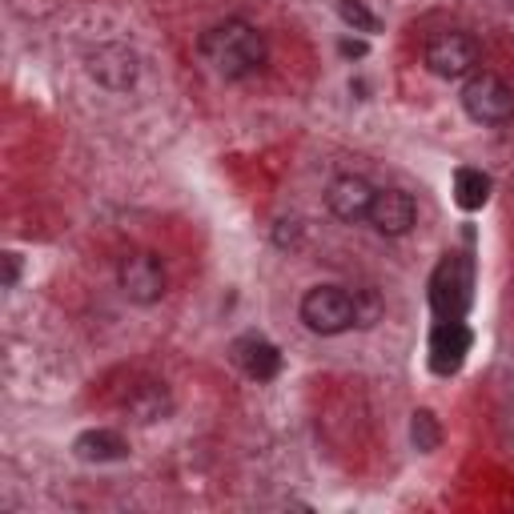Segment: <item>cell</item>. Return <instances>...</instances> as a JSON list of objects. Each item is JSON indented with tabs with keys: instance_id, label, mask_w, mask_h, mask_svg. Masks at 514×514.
<instances>
[{
	"instance_id": "ac0fdd59",
	"label": "cell",
	"mask_w": 514,
	"mask_h": 514,
	"mask_svg": "<svg viewBox=\"0 0 514 514\" xmlns=\"http://www.w3.org/2000/svg\"><path fill=\"white\" fill-rule=\"evenodd\" d=\"M17 274H21V257L5 253V286H17Z\"/></svg>"
},
{
	"instance_id": "2e32d148",
	"label": "cell",
	"mask_w": 514,
	"mask_h": 514,
	"mask_svg": "<svg viewBox=\"0 0 514 514\" xmlns=\"http://www.w3.org/2000/svg\"><path fill=\"white\" fill-rule=\"evenodd\" d=\"M338 17L354 29V33H378L382 25H378V17L362 5V0H338Z\"/></svg>"
},
{
	"instance_id": "52a82bcc",
	"label": "cell",
	"mask_w": 514,
	"mask_h": 514,
	"mask_svg": "<svg viewBox=\"0 0 514 514\" xmlns=\"http://www.w3.org/2000/svg\"><path fill=\"white\" fill-rule=\"evenodd\" d=\"M89 73H93V81H101L105 89H113V93H125V89H133L137 85V53L129 49V45H101V49H93L89 53Z\"/></svg>"
},
{
	"instance_id": "9a60e30c",
	"label": "cell",
	"mask_w": 514,
	"mask_h": 514,
	"mask_svg": "<svg viewBox=\"0 0 514 514\" xmlns=\"http://www.w3.org/2000/svg\"><path fill=\"white\" fill-rule=\"evenodd\" d=\"M410 438H414V446H418L422 454L438 450V442H442V426H438V418H434L430 410H418V414H414V422H410Z\"/></svg>"
},
{
	"instance_id": "30bf717a",
	"label": "cell",
	"mask_w": 514,
	"mask_h": 514,
	"mask_svg": "<svg viewBox=\"0 0 514 514\" xmlns=\"http://www.w3.org/2000/svg\"><path fill=\"white\" fill-rule=\"evenodd\" d=\"M470 350V330L462 322H442L430 338V366L434 374H454Z\"/></svg>"
},
{
	"instance_id": "8992f818",
	"label": "cell",
	"mask_w": 514,
	"mask_h": 514,
	"mask_svg": "<svg viewBox=\"0 0 514 514\" xmlns=\"http://www.w3.org/2000/svg\"><path fill=\"white\" fill-rule=\"evenodd\" d=\"M434 310L442 322H462V310L470 302V262L462 257H446L434 274V294H430Z\"/></svg>"
},
{
	"instance_id": "9c48e42d",
	"label": "cell",
	"mask_w": 514,
	"mask_h": 514,
	"mask_svg": "<svg viewBox=\"0 0 514 514\" xmlns=\"http://www.w3.org/2000/svg\"><path fill=\"white\" fill-rule=\"evenodd\" d=\"M374 193H378V189H370V181H362V177H338V181L326 189V205H330V213H334L338 221L358 225V221L370 217Z\"/></svg>"
},
{
	"instance_id": "7a4b0ae2",
	"label": "cell",
	"mask_w": 514,
	"mask_h": 514,
	"mask_svg": "<svg viewBox=\"0 0 514 514\" xmlns=\"http://www.w3.org/2000/svg\"><path fill=\"white\" fill-rule=\"evenodd\" d=\"M422 61L434 77L442 81H458V77H470L482 61V45L470 37V33H458V29H446V33H434L422 49Z\"/></svg>"
},
{
	"instance_id": "6da1fadb",
	"label": "cell",
	"mask_w": 514,
	"mask_h": 514,
	"mask_svg": "<svg viewBox=\"0 0 514 514\" xmlns=\"http://www.w3.org/2000/svg\"><path fill=\"white\" fill-rule=\"evenodd\" d=\"M201 57L225 81H241L266 65V37L245 21H225L201 37Z\"/></svg>"
},
{
	"instance_id": "8fae6325",
	"label": "cell",
	"mask_w": 514,
	"mask_h": 514,
	"mask_svg": "<svg viewBox=\"0 0 514 514\" xmlns=\"http://www.w3.org/2000/svg\"><path fill=\"white\" fill-rule=\"evenodd\" d=\"M233 358H237L241 370H245L249 378H257V382H270V378L282 370V354H278V346H270L266 338H245V342H237V346H233Z\"/></svg>"
},
{
	"instance_id": "5b68a950",
	"label": "cell",
	"mask_w": 514,
	"mask_h": 514,
	"mask_svg": "<svg viewBox=\"0 0 514 514\" xmlns=\"http://www.w3.org/2000/svg\"><path fill=\"white\" fill-rule=\"evenodd\" d=\"M117 282H121V294L129 302H137V306H153V302L165 298V266L157 262L153 253H145V249L121 257Z\"/></svg>"
},
{
	"instance_id": "ffe728a7",
	"label": "cell",
	"mask_w": 514,
	"mask_h": 514,
	"mask_svg": "<svg viewBox=\"0 0 514 514\" xmlns=\"http://www.w3.org/2000/svg\"><path fill=\"white\" fill-rule=\"evenodd\" d=\"M502 5H506V9H514V0H502Z\"/></svg>"
},
{
	"instance_id": "e0dca14e",
	"label": "cell",
	"mask_w": 514,
	"mask_h": 514,
	"mask_svg": "<svg viewBox=\"0 0 514 514\" xmlns=\"http://www.w3.org/2000/svg\"><path fill=\"white\" fill-rule=\"evenodd\" d=\"M354 318L358 326H374L382 318V298L374 290H354Z\"/></svg>"
},
{
	"instance_id": "4fadbf2b",
	"label": "cell",
	"mask_w": 514,
	"mask_h": 514,
	"mask_svg": "<svg viewBox=\"0 0 514 514\" xmlns=\"http://www.w3.org/2000/svg\"><path fill=\"white\" fill-rule=\"evenodd\" d=\"M125 406H129V414H133L137 422H161V418H169L173 398H169V390H165V386L145 382V386H137V390H133V398H129Z\"/></svg>"
},
{
	"instance_id": "3957f363",
	"label": "cell",
	"mask_w": 514,
	"mask_h": 514,
	"mask_svg": "<svg viewBox=\"0 0 514 514\" xmlns=\"http://www.w3.org/2000/svg\"><path fill=\"white\" fill-rule=\"evenodd\" d=\"M462 109L478 125H506L514 117V89L498 73H470L462 85Z\"/></svg>"
},
{
	"instance_id": "5bb4252c",
	"label": "cell",
	"mask_w": 514,
	"mask_h": 514,
	"mask_svg": "<svg viewBox=\"0 0 514 514\" xmlns=\"http://www.w3.org/2000/svg\"><path fill=\"white\" fill-rule=\"evenodd\" d=\"M490 197V177L482 169H458L454 173V201L462 209H482Z\"/></svg>"
},
{
	"instance_id": "ba28073f",
	"label": "cell",
	"mask_w": 514,
	"mask_h": 514,
	"mask_svg": "<svg viewBox=\"0 0 514 514\" xmlns=\"http://www.w3.org/2000/svg\"><path fill=\"white\" fill-rule=\"evenodd\" d=\"M382 237H402L414 229L418 221V205L410 193L402 189H378L374 193V205H370V217H366Z\"/></svg>"
},
{
	"instance_id": "d6986e66",
	"label": "cell",
	"mask_w": 514,
	"mask_h": 514,
	"mask_svg": "<svg viewBox=\"0 0 514 514\" xmlns=\"http://www.w3.org/2000/svg\"><path fill=\"white\" fill-rule=\"evenodd\" d=\"M342 53L346 57H366V41H342Z\"/></svg>"
},
{
	"instance_id": "7c38bea8",
	"label": "cell",
	"mask_w": 514,
	"mask_h": 514,
	"mask_svg": "<svg viewBox=\"0 0 514 514\" xmlns=\"http://www.w3.org/2000/svg\"><path fill=\"white\" fill-rule=\"evenodd\" d=\"M73 450H77L81 462H121V458H129V442L117 430H85Z\"/></svg>"
},
{
	"instance_id": "277c9868",
	"label": "cell",
	"mask_w": 514,
	"mask_h": 514,
	"mask_svg": "<svg viewBox=\"0 0 514 514\" xmlns=\"http://www.w3.org/2000/svg\"><path fill=\"white\" fill-rule=\"evenodd\" d=\"M302 322L330 338V334H346L350 326H358L354 318V294L342 290V286H314L306 298H302Z\"/></svg>"
}]
</instances>
